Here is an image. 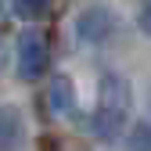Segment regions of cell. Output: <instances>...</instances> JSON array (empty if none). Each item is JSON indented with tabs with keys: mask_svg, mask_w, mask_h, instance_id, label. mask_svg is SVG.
<instances>
[{
	"mask_svg": "<svg viewBox=\"0 0 151 151\" xmlns=\"http://www.w3.org/2000/svg\"><path fill=\"white\" fill-rule=\"evenodd\" d=\"M129 151H151V122H133L129 129Z\"/></svg>",
	"mask_w": 151,
	"mask_h": 151,
	"instance_id": "5b68a950",
	"label": "cell"
},
{
	"mask_svg": "<svg viewBox=\"0 0 151 151\" xmlns=\"http://www.w3.org/2000/svg\"><path fill=\"white\" fill-rule=\"evenodd\" d=\"M111 29H115V18H111V11L104 4H90L76 18V32H79V40H86V43H104L111 36Z\"/></svg>",
	"mask_w": 151,
	"mask_h": 151,
	"instance_id": "3957f363",
	"label": "cell"
},
{
	"mask_svg": "<svg viewBox=\"0 0 151 151\" xmlns=\"http://www.w3.org/2000/svg\"><path fill=\"white\" fill-rule=\"evenodd\" d=\"M137 22H140V29L151 36V0H144V4H140V14H137Z\"/></svg>",
	"mask_w": 151,
	"mask_h": 151,
	"instance_id": "ba28073f",
	"label": "cell"
},
{
	"mask_svg": "<svg viewBox=\"0 0 151 151\" xmlns=\"http://www.w3.org/2000/svg\"><path fill=\"white\" fill-rule=\"evenodd\" d=\"M129 108H133L129 83L115 72H104L101 86H97V111H93V129H97L101 140H115L122 133V126L129 119Z\"/></svg>",
	"mask_w": 151,
	"mask_h": 151,
	"instance_id": "6da1fadb",
	"label": "cell"
},
{
	"mask_svg": "<svg viewBox=\"0 0 151 151\" xmlns=\"http://www.w3.org/2000/svg\"><path fill=\"white\" fill-rule=\"evenodd\" d=\"M18 147V111L7 104L4 108V151H14Z\"/></svg>",
	"mask_w": 151,
	"mask_h": 151,
	"instance_id": "8992f818",
	"label": "cell"
},
{
	"mask_svg": "<svg viewBox=\"0 0 151 151\" xmlns=\"http://www.w3.org/2000/svg\"><path fill=\"white\" fill-rule=\"evenodd\" d=\"M47 104H50L54 115H72V111H76V86H72V76L58 72V76L50 79V86H47Z\"/></svg>",
	"mask_w": 151,
	"mask_h": 151,
	"instance_id": "277c9868",
	"label": "cell"
},
{
	"mask_svg": "<svg viewBox=\"0 0 151 151\" xmlns=\"http://www.w3.org/2000/svg\"><path fill=\"white\" fill-rule=\"evenodd\" d=\"M14 65H18V76L22 79H40L47 72V61H50V50H47V40L40 29H22L18 32V43H14Z\"/></svg>",
	"mask_w": 151,
	"mask_h": 151,
	"instance_id": "7a4b0ae2",
	"label": "cell"
},
{
	"mask_svg": "<svg viewBox=\"0 0 151 151\" xmlns=\"http://www.w3.org/2000/svg\"><path fill=\"white\" fill-rule=\"evenodd\" d=\"M47 4H50V0H18V7H22V14H29V18L43 14V11H47Z\"/></svg>",
	"mask_w": 151,
	"mask_h": 151,
	"instance_id": "52a82bcc",
	"label": "cell"
}]
</instances>
